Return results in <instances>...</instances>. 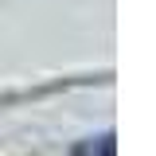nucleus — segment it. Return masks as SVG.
Instances as JSON below:
<instances>
[{
	"mask_svg": "<svg viewBox=\"0 0 156 156\" xmlns=\"http://www.w3.org/2000/svg\"><path fill=\"white\" fill-rule=\"evenodd\" d=\"M74 156H113V136H98V140H82Z\"/></svg>",
	"mask_w": 156,
	"mask_h": 156,
	"instance_id": "f257e3e1",
	"label": "nucleus"
}]
</instances>
